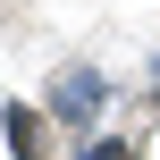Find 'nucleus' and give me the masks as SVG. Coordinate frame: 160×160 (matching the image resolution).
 Segmentation results:
<instances>
[{"mask_svg":"<svg viewBox=\"0 0 160 160\" xmlns=\"http://www.w3.org/2000/svg\"><path fill=\"white\" fill-rule=\"evenodd\" d=\"M8 135H17V160H51V143H42V118H34V110H8Z\"/></svg>","mask_w":160,"mask_h":160,"instance_id":"f257e3e1","label":"nucleus"},{"mask_svg":"<svg viewBox=\"0 0 160 160\" xmlns=\"http://www.w3.org/2000/svg\"><path fill=\"white\" fill-rule=\"evenodd\" d=\"M93 160H135V152H127V143H101V152H93Z\"/></svg>","mask_w":160,"mask_h":160,"instance_id":"f03ea898","label":"nucleus"}]
</instances>
